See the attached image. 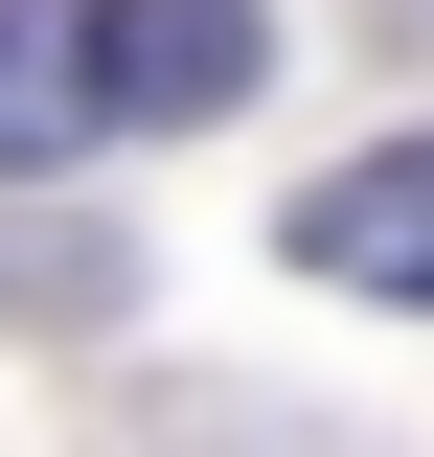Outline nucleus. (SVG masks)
<instances>
[{
  "mask_svg": "<svg viewBox=\"0 0 434 457\" xmlns=\"http://www.w3.org/2000/svg\"><path fill=\"white\" fill-rule=\"evenodd\" d=\"M252 92V0H92V114H229Z\"/></svg>",
  "mask_w": 434,
  "mask_h": 457,
  "instance_id": "nucleus-1",
  "label": "nucleus"
},
{
  "mask_svg": "<svg viewBox=\"0 0 434 457\" xmlns=\"http://www.w3.org/2000/svg\"><path fill=\"white\" fill-rule=\"evenodd\" d=\"M297 275H321V297H434V137L297 183Z\"/></svg>",
  "mask_w": 434,
  "mask_h": 457,
  "instance_id": "nucleus-2",
  "label": "nucleus"
},
{
  "mask_svg": "<svg viewBox=\"0 0 434 457\" xmlns=\"http://www.w3.org/2000/svg\"><path fill=\"white\" fill-rule=\"evenodd\" d=\"M69 137H114L92 114V0H0V183H46Z\"/></svg>",
  "mask_w": 434,
  "mask_h": 457,
  "instance_id": "nucleus-3",
  "label": "nucleus"
},
{
  "mask_svg": "<svg viewBox=\"0 0 434 457\" xmlns=\"http://www.w3.org/2000/svg\"><path fill=\"white\" fill-rule=\"evenodd\" d=\"M388 23H412V46H434V0H388Z\"/></svg>",
  "mask_w": 434,
  "mask_h": 457,
  "instance_id": "nucleus-4",
  "label": "nucleus"
}]
</instances>
